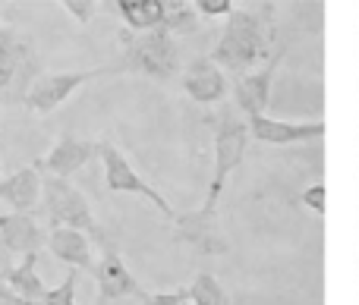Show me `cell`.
Masks as SVG:
<instances>
[{"instance_id": "cell-10", "label": "cell", "mask_w": 359, "mask_h": 305, "mask_svg": "<svg viewBox=\"0 0 359 305\" xmlns=\"http://www.w3.org/2000/svg\"><path fill=\"white\" fill-rule=\"evenodd\" d=\"M249 136H255L259 142L268 145H297V142H312V139L325 136V123H284V120H271V117H252L249 120Z\"/></svg>"}, {"instance_id": "cell-17", "label": "cell", "mask_w": 359, "mask_h": 305, "mask_svg": "<svg viewBox=\"0 0 359 305\" xmlns=\"http://www.w3.org/2000/svg\"><path fill=\"white\" fill-rule=\"evenodd\" d=\"M271 73H274V63H271V66H265L262 73L246 76V79L236 85V101H240V107L246 111L249 120L265 113L268 92H271Z\"/></svg>"}, {"instance_id": "cell-14", "label": "cell", "mask_w": 359, "mask_h": 305, "mask_svg": "<svg viewBox=\"0 0 359 305\" xmlns=\"http://www.w3.org/2000/svg\"><path fill=\"white\" fill-rule=\"evenodd\" d=\"M183 88L198 104H211L224 94V73L211 60H196L183 73Z\"/></svg>"}, {"instance_id": "cell-8", "label": "cell", "mask_w": 359, "mask_h": 305, "mask_svg": "<svg viewBox=\"0 0 359 305\" xmlns=\"http://www.w3.org/2000/svg\"><path fill=\"white\" fill-rule=\"evenodd\" d=\"M35 66V48L29 35L0 25V92L10 88L19 76H29Z\"/></svg>"}, {"instance_id": "cell-9", "label": "cell", "mask_w": 359, "mask_h": 305, "mask_svg": "<svg viewBox=\"0 0 359 305\" xmlns=\"http://www.w3.org/2000/svg\"><path fill=\"white\" fill-rule=\"evenodd\" d=\"M48 243V236L41 233L35 214H0V246L4 252H13V255H32L41 246Z\"/></svg>"}, {"instance_id": "cell-24", "label": "cell", "mask_w": 359, "mask_h": 305, "mask_svg": "<svg viewBox=\"0 0 359 305\" xmlns=\"http://www.w3.org/2000/svg\"><path fill=\"white\" fill-rule=\"evenodd\" d=\"M306 205H316V211H325V186H316L303 195Z\"/></svg>"}, {"instance_id": "cell-13", "label": "cell", "mask_w": 359, "mask_h": 305, "mask_svg": "<svg viewBox=\"0 0 359 305\" xmlns=\"http://www.w3.org/2000/svg\"><path fill=\"white\" fill-rule=\"evenodd\" d=\"M0 201H6L19 214L35 211V205L41 201V173H38V167H22L16 173H10L6 180H0Z\"/></svg>"}, {"instance_id": "cell-4", "label": "cell", "mask_w": 359, "mask_h": 305, "mask_svg": "<svg viewBox=\"0 0 359 305\" xmlns=\"http://www.w3.org/2000/svg\"><path fill=\"white\" fill-rule=\"evenodd\" d=\"M262 50H265V35L259 19L249 13H230V22L215 48V60L230 69H249L262 60Z\"/></svg>"}, {"instance_id": "cell-5", "label": "cell", "mask_w": 359, "mask_h": 305, "mask_svg": "<svg viewBox=\"0 0 359 305\" xmlns=\"http://www.w3.org/2000/svg\"><path fill=\"white\" fill-rule=\"evenodd\" d=\"M95 155L101 157V164H104V183L111 192H130V195H142V199H149L151 205L158 208V211L164 214V218L174 220V208H170V201L164 199L161 192H158L151 183H145L142 176L133 170V164L123 157V151H117L111 142H98L95 145Z\"/></svg>"}, {"instance_id": "cell-18", "label": "cell", "mask_w": 359, "mask_h": 305, "mask_svg": "<svg viewBox=\"0 0 359 305\" xmlns=\"http://www.w3.org/2000/svg\"><path fill=\"white\" fill-rule=\"evenodd\" d=\"M186 293H189V302L192 305H230L227 293H224V287L217 283V277H211V274H198Z\"/></svg>"}, {"instance_id": "cell-11", "label": "cell", "mask_w": 359, "mask_h": 305, "mask_svg": "<svg viewBox=\"0 0 359 305\" xmlns=\"http://www.w3.org/2000/svg\"><path fill=\"white\" fill-rule=\"evenodd\" d=\"M95 157V145L86 142V139L76 136H60V142L48 151V155L38 161V167L44 170L48 176H57V180H67L73 176L76 170H82L88 161Z\"/></svg>"}, {"instance_id": "cell-19", "label": "cell", "mask_w": 359, "mask_h": 305, "mask_svg": "<svg viewBox=\"0 0 359 305\" xmlns=\"http://www.w3.org/2000/svg\"><path fill=\"white\" fill-rule=\"evenodd\" d=\"M76 283H79V271L69 268L67 277L41 296V305H76Z\"/></svg>"}, {"instance_id": "cell-3", "label": "cell", "mask_w": 359, "mask_h": 305, "mask_svg": "<svg viewBox=\"0 0 359 305\" xmlns=\"http://www.w3.org/2000/svg\"><path fill=\"white\" fill-rule=\"evenodd\" d=\"M246 145H249V126L243 123V120H236L233 113H227L215 136V176H211V186H208V199H205V205H202L205 214H215L217 199H221V192H224V183H227V176L243 164Z\"/></svg>"}, {"instance_id": "cell-20", "label": "cell", "mask_w": 359, "mask_h": 305, "mask_svg": "<svg viewBox=\"0 0 359 305\" xmlns=\"http://www.w3.org/2000/svg\"><path fill=\"white\" fill-rule=\"evenodd\" d=\"M189 302V293L186 290H177V293H145L142 305H186Z\"/></svg>"}, {"instance_id": "cell-15", "label": "cell", "mask_w": 359, "mask_h": 305, "mask_svg": "<svg viewBox=\"0 0 359 305\" xmlns=\"http://www.w3.org/2000/svg\"><path fill=\"white\" fill-rule=\"evenodd\" d=\"M0 283H6V287H10L13 293H19L22 299L41 302V296L48 293V290H44L41 277H38V252H32V255H22V262L13 264Z\"/></svg>"}, {"instance_id": "cell-21", "label": "cell", "mask_w": 359, "mask_h": 305, "mask_svg": "<svg viewBox=\"0 0 359 305\" xmlns=\"http://www.w3.org/2000/svg\"><path fill=\"white\" fill-rule=\"evenodd\" d=\"M63 10H67L73 19H79V22H88V19L98 13V6L88 3V0H63Z\"/></svg>"}, {"instance_id": "cell-2", "label": "cell", "mask_w": 359, "mask_h": 305, "mask_svg": "<svg viewBox=\"0 0 359 305\" xmlns=\"http://www.w3.org/2000/svg\"><path fill=\"white\" fill-rule=\"evenodd\" d=\"M123 66L133 73L151 76V79H170L177 73V44L168 35V29L142 31V35H126L123 38Z\"/></svg>"}, {"instance_id": "cell-22", "label": "cell", "mask_w": 359, "mask_h": 305, "mask_svg": "<svg viewBox=\"0 0 359 305\" xmlns=\"http://www.w3.org/2000/svg\"><path fill=\"white\" fill-rule=\"evenodd\" d=\"M230 0H198V10L208 13V16H221V13H230Z\"/></svg>"}, {"instance_id": "cell-6", "label": "cell", "mask_w": 359, "mask_h": 305, "mask_svg": "<svg viewBox=\"0 0 359 305\" xmlns=\"http://www.w3.org/2000/svg\"><path fill=\"white\" fill-rule=\"evenodd\" d=\"M98 73H107V69H86V73H48L32 79L29 92H25L22 104L29 107L32 113H50L69 98L79 85H86L88 79H95Z\"/></svg>"}, {"instance_id": "cell-23", "label": "cell", "mask_w": 359, "mask_h": 305, "mask_svg": "<svg viewBox=\"0 0 359 305\" xmlns=\"http://www.w3.org/2000/svg\"><path fill=\"white\" fill-rule=\"evenodd\" d=\"M0 305H41V302H32V299H22L19 293H13L6 283H0Z\"/></svg>"}, {"instance_id": "cell-7", "label": "cell", "mask_w": 359, "mask_h": 305, "mask_svg": "<svg viewBox=\"0 0 359 305\" xmlns=\"http://www.w3.org/2000/svg\"><path fill=\"white\" fill-rule=\"evenodd\" d=\"M95 281H98V302L95 305H107L114 299H126V296H139L142 299V287H139V281L130 274V268L123 264V258L117 255V252L107 249L104 255H101L98 268L92 271Z\"/></svg>"}, {"instance_id": "cell-12", "label": "cell", "mask_w": 359, "mask_h": 305, "mask_svg": "<svg viewBox=\"0 0 359 305\" xmlns=\"http://www.w3.org/2000/svg\"><path fill=\"white\" fill-rule=\"evenodd\" d=\"M48 249L57 262L69 264L76 271H95L92 262V246H88V236L79 230H69V227H50L48 233Z\"/></svg>"}, {"instance_id": "cell-16", "label": "cell", "mask_w": 359, "mask_h": 305, "mask_svg": "<svg viewBox=\"0 0 359 305\" xmlns=\"http://www.w3.org/2000/svg\"><path fill=\"white\" fill-rule=\"evenodd\" d=\"M120 16L133 31H155L168 19V3L161 0H120Z\"/></svg>"}, {"instance_id": "cell-1", "label": "cell", "mask_w": 359, "mask_h": 305, "mask_svg": "<svg viewBox=\"0 0 359 305\" xmlns=\"http://www.w3.org/2000/svg\"><path fill=\"white\" fill-rule=\"evenodd\" d=\"M41 199H44V214H48L50 227H69V230H79L86 236H95L98 243H104V233H101L86 195L73 183L48 176V180H41Z\"/></svg>"}, {"instance_id": "cell-25", "label": "cell", "mask_w": 359, "mask_h": 305, "mask_svg": "<svg viewBox=\"0 0 359 305\" xmlns=\"http://www.w3.org/2000/svg\"><path fill=\"white\" fill-rule=\"evenodd\" d=\"M0 180H4V176H0Z\"/></svg>"}]
</instances>
